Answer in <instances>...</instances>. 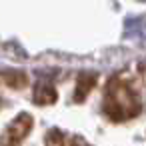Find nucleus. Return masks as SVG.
Here are the masks:
<instances>
[{"label": "nucleus", "instance_id": "f257e3e1", "mask_svg": "<svg viewBox=\"0 0 146 146\" xmlns=\"http://www.w3.org/2000/svg\"><path fill=\"white\" fill-rule=\"evenodd\" d=\"M130 110H134V94L130 88L122 86V84H114L108 90L106 96V112L112 114L114 118H122L128 116Z\"/></svg>", "mask_w": 146, "mask_h": 146}, {"label": "nucleus", "instance_id": "f03ea898", "mask_svg": "<svg viewBox=\"0 0 146 146\" xmlns=\"http://www.w3.org/2000/svg\"><path fill=\"white\" fill-rule=\"evenodd\" d=\"M30 126H32V118H30L28 114H20L16 120L10 122V126H8V130H6V138H8L10 142H16V140H20V138H24V136L28 134Z\"/></svg>", "mask_w": 146, "mask_h": 146}, {"label": "nucleus", "instance_id": "7ed1b4c3", "mask_svg": "<svg viewBox=\"0 0 146 146\" xmlns=\"http://www.w3.org/2000/svg\"><path fill=\"white\" fill-rule=\"evenodd\" d=\"M56 100V90L52 84L48 82H40L36 88H34V102L38 104H50Z\"/></svg>", "mask_w": 146, "mask_h": 146}]
</instances>
